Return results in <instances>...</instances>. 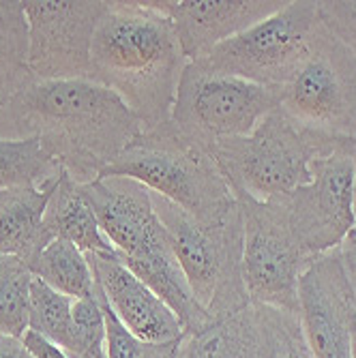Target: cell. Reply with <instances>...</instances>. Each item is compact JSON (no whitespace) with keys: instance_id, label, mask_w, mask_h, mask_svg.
I'll use <instances>...</instances> for the list:
<instances>
[{"instance_id":"cell-1","label":"cell","mask_w":356,"mask_h":358,"mask_svg":"<svg viewBox=\"0 0 356 358\" xmlns=\"http://www.w3.org/2000/svg\"><path fill=\"white\" fill-rule=\"evenodd\" d=\"M142 131L120 96L94 80H32L0 106V138H39L78 185L99 178Z\"/></svg>"},{"instance_id":"cell-2","label":"cell","mask_w":356,"mask_h":358,"mask_svg":"<svg viewBox=\"0 0 356 358\" xmlns=\"http://www.w3.org/2000/svg\"><path fill=\"white\" fill-rule=\"evenodd\" d=\"M187 64L174 24L148 0H108L92 39L90 80L116 92L144 129L170 122Z\"/></svg>"},{"instance_id":"cell-3","label":"cell","mask_w":356,"mask_h":358,"mask_svg":"<svg viewBox=\"0 0 356 358\" xmlns=\"http://www.w3.org/2000/svg\"><path fill=\"white\" fill-rule=\"evenodd\" d=\"M82 189L120 262L168 303L185 333H200L213 324L215 320L193 296L170 236L155 213L150 191L122 176L97 178Z\"/></svg>"},{"instance_id":"cell-4","label":"cell","mask_w":356,"mask_h":358,"mask_svg":"<svg viewBox=\"0 0 356 358\" xmlns=\"http://www.w3.org/2000/svg\"><path fill=\"white\" fill-rule=\"evenodd\" d=\"M110 176L142 182L200 223H215L238 206L213 155L172 122L144 129L99 178Z\"/></svg>"},{"instance_id":"cell-5","label":"cell","mask_w":356,"mask_h":358,"mask_svg":"<svg viewBox=\"0 0 356 358\" xmlns=\"http://www.w3.org/2000/svg\"><path fill=\"white\" fill-rule=\"evenodd\" d=\"M352 146L311 131L277 108L249 136L219 140L208 152L232 191L266 202L309 182L315 159Z\"/></svg>"},{"instance_id":"cell-6","label":"cell","mask_w":356,"mask_h":358,"mask_svg":"<svg viewBox=\"0 0 356 358\" xmlns=\"http://www.w3.org/2000/svg\"><path fill=\"white\" fill-rule=\"evenodd\" d=\"M150 195L193 296L206 313L219 320L249 307L243 279L245 225L241 204L215 223H200L170 200L152 191Z\"/></svg>"},{"instance_id":"cell-7","label":"cell","mask_w":356,"mask_h":358,"mask_svg":"<svg viewBox=\"0 0 356 358\" xmlns=\"http://www.w3.org/2000/svg\"><path fill=\"white\" fill-rule=\"evenodd\" d=\"M277 108L279 90L217 73L193 60L180 78L170 122L208 150L219 140L249 136Z\"/></svg>"},{"instance_id":"cell-8","label":"cell","mask_w":356,"mask_h":358,"mask_svg":"<svg viewBox=\"0 0 356 358\" xmlns=\"http://www.w3.org/2000/svg\"><path fill=\"white\" fill-rule=\"evenodd\" d=\"M320 28L318 3L287 0L277 13L223 41L200 62L217 73L279 90L309 56Z\"/></svg>"},{"instance_id":"cell-9","label":"cell","mask_w":356,"mask_h":358,"mask_svg":"<svg viewBox=\"0 0 356 358\" xmlns=\"http://www.w3.org/2000/svg\"><path fill=\"white\" fill-rule=\"evenodd\" d=\"M279 108L311 131L356 142V54L325 24L299 71L279 88Z\"/></svg>"},{"instance_id":"cell-10","label":"cell","mask_w":356,"mask_h":358,"mask_svg":"<svg viewBox=\"0 0 356 358\" xmlns=\"http://www.w3.org/2000/svg\"><path fill=\"white\" fill-rule=\"evenodd\" d=\"M243 210V279L251 305L301 313L299 285L313 259L290 232L279 198L257 202L234 191Z\"/></svg>"},{"instance_id":"cell-11","label":"cell","mask_w":356,"mask_h":358,"mask_svg":"<svg viewBox=\"0 0 356 358\" xmlns=\"http://www.w3.org/2000/svg\"><path fill=\"white\" fill-rule=\"evenodd\" d=\"M35 80H90L92 39L108 0H22Z\"/></svg>"},{"instance_id":"cell-12","label":"cell","mask_w":356,"mask_h":358,"mask_svg":"<svg viewBox=\"0 0 356 358\" xmlns=\"http://www.w3.org/2000/svg\"><path fill=\"white\" fill-rule=\"evenodd\" d=\"M350 152L341 148L315 159L309 182L279 195L290 232L311 259L337 249L356 223Z\"/></svg>"},{"instance_id":"cell-13","label":"cell","mask_w":356,"mask_h":358,"mask_svg":"<svg viewBox=\"0 0 356 358\" xmlns=\"http://www.w3.org/2000/svg\"><path fill=\"white\" fill-rule=\"evenodd\" d=\"M301 329L313 358H352L356 303L341 268L339 249L322 253L299 285Z\"/></svg>"},{"instance_id":"cell-14","label":"cell","mask_w":356,"mask_h":358,"mask_svg":"<svg viewBox=\"0 0 356 358\" xmlns=\"http://www.w3.org/2000/svg\"><path fill=\"white\" fill-rule=\"evenodd\" d=\"M172 24L189 62L277 13L287 0H148Z\"/></svg>"},{"instance_id":"cell-15","label":"cell","mask_w":356,"mask_h":358,"mask_svg":"<svg viewBox=\"0 0 356 358\" xmlns=\"http://www.w3.org/2000/svg\"><path fill=\"white\" fill-rule=\"evenodd\" d=\"M86 257L108 305L134 335L148 343H174L187 335L168 303L129 271L116 253H86Z\"/></svg>"},{"instance_id":"cell-16","label":"cell","mask_w":356,"mask_h":358,"mask_svg":"<svg viewBox=\"0 0 356 358\" xmlns=\"http://www.w3.org/2000/svg\"><path fill=\"white\" fill-rule=\"evenodd\" d=\"M58 178L60 174L39 187L0 191V253L15 255L28 266L54 241L45 227V210Z\"/></svg>"},{"instance_id":"cell-17","label":"cell","mask_w":356,"mask_h":358,"mask_svg":"<svg viewBox=\"0 0 356 358\" xmlns=\"http://www.w3.org/2000/svg\"><path fill=\"white\" fill-rule=\"evenodd\" d=\"M45 227L54 238L69 241L84 253L114 255V245L101 232L82 185H78L67 172H60L58 185L45 210Z\"/></svg>"},{"instance_id":"cell-18","label":"cell","mask_w":356,"mask_h":358,"mask_svg":"<svg viewBox=\"0 0 356 358\" xmlns=\"http://www.w3.org/2000/svg\"><path fill=\"white\" fill-rule=\"evenodd\" d=\"M176 358H262V324L255 305L185 335Z\"/></svg>"},{"instance_id":"cell-19","label":"cell","mask_w":356,"mask_h":358,"mask_svg":"<svg viewBox=\"0 0 356 358\" xmlns=\"http://www.w3.org/2000/svg\"><path fill=\"white\" fill-rule=\"evenodd\" d=\"M32 277L41 279L56 292L71 299L94 294V275L84 251L62 238H54L41 253L28 262Z\"/></svg>"},{"instance_id":"cell-20","label":"cell","mask_w":356,"mask_h":358,"mask_svg":"<svg viewBox=\"0 0 356 358\" xmlns=\"http://www.w3.org/2000/svg\"><path fill=\"white\" fill-rule=\"evenodd\" d=\"M32 80L24 5L22 0H0V106Z\"/></svg>"},{"instance_id":"cell-21","label":"cell","mask_w":356,"mask_h":358,"mask_svg":"<svg viewBox=\"0 0 356 358\" xmlns=\"http://www.w3.org/2000/svg\"><path fill=\"white\" fill-rule=\"evenodd\" d=\"M60 170L39 138H0V191L39 187L56 178Z\"/></svg>"},{"instance_id":"cell-22","label":"cell","mask_w":356,"mask_h":358,"mask_svg":"<svg viewBox=\"0 0 356 358\" xmlns=\"http://www.w3.org/2000/svg\"><path fill=\"white\" fill-rule=\"evenodd\" d=\"M32 273L24 259L0 253V333L22 339L28 331Z\"/></svg>"},{"instance_id":"cell-23","label":"cell","mask_w":356,"mask_h":358,"mask_svg":"<svg viewBox=\"0 0 356 358\" xmlns=\"http://www.w3.org/2000/svg\"><path fill=\"white\" fill-rule=\"evenodd\" d=\"M71 296H64L41 279L32 277L30 283V315L28 329L43 335L64 352L71 348Z\"/></svg>"},{"instance_id":"cell-24","label":"cell","mask_w":356,"mask_h":358,"mask_svg":"<svg viewBox=\"0 0 356 358\" xmlns=\"http://www.w3.org/2000/svg\"><path fill=\"white\" fill-rule=\"evenodd\" d=\"M69 358H108L106 352V315L94 294L88 299H76L71 311V348Z\"/></svg>"},{"instance_id":"cell-25","label":"cell","mask_w":356,"mask_h":358,"mask_svg":"<svg viewBox=\"0 0 356 358\" xmlns=\"http://www.w3.org/2000/svg\"><path fill=\"white\" fill-rule=\"evenodd\" d=\"M97 296H99L104 315H106V352L108 358H170L180 341L174 343H148L134 335L124 324L116 317L112 307L108 305L101 287L97 285Z\"/></svg>"},{"instance_id":"cell-26","label":"cell","mask_w":356,"mask_h":358,"mask_svg":"<svg viewBox=\"0 0 356 358\" xmlns=\"http://www.w3.org/2000/svg\"><path fill=\"white\" fill-rule=\"evenodd\" d=\"M320 20L356 54V0H318Z\"/></svg>"},{"instance_id":"cell-27","label":"cell","mask_w":356,"mask_h":358,"mask_svg":"<svg viewBox=\"0 0 356 358\" xmlns=\"http://www.w3.org/2000/svg\"><path fill=\"white\" fill-rule=\"evenodd\" d=\"M337 249H339L343 275L348 279V285L352 289V296L356 303V223L352 225V230L346 234V238L341 241V245Z\"/></svg>"},{"instance_id":"cell-28","label":"cell","mask_w":356,"mask_h":358,"mask_svg":"<svg viewBox=\"0 0 356 358\" xmlns=\"http://www.w3.org/2000/svg\"><path fill=\"white\" fill-rule=\"evenodd\" d=\"M0 358H35L22 339L0 333Z\"/></svg>"},{"instance_id":"cell-29","label":"cell","mask_w":356,"mask_h":358,"mask_svg":"<svg viewBox=\"0 0 356 358\" xmlns=\"http://www.w3.org/2000/svg\"><path fill=\"white\" fill-rule=\"evenodd\" d=\"M350 157H352V168H354V213H356V142L352 146Z\"/></svg>"},{"instance_id":"cell-30","label":"cell","mask_w":356,"mask_h":358,"mask_svg":"<svg viewBox=\"0 0 356 358\" xmlns=\"http://www.w3.org/2000/svg\"><path fill=\"white\" fill-rule=\"evenodd\" d=\"M176 352H178V350H176ZM176 352H174V354H172V356H170V358H176Z\"/></svg>"}]
</instances>
